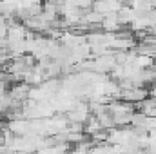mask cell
I'll list each match as a JSON object with an SVG mask.
<instances>
[{
  "instance_id": "obj_1",
  "label": "cell",
  "mask_w": 156,
  "mask_h": 154,
  "mask_svg": "<svg viewBox=\"0 0 156 154\" xmlns=\"http://www.w3.org/2000/svg\"><path fill=\"white\" fill-rule=\"evenodd\" d=\"M2 132H4V123L0 121V134H2Z\"/></svg>"
},
{
  "instance_id": "obj_2",
  "label": "cell",
  "mask_w": 156,
  "mask_h": 154,
  "mask_svg": "<svg viewBox=\"0 0 156 154\" xmlns=\"http://www.w3.org/2000/svg\"><path fill=\"white\" fill-rule=\"evenodd\" d=\"M151 93H153V96H156V83H154V87H153V91H151Z\"/></svg>"
}]
</instances>
